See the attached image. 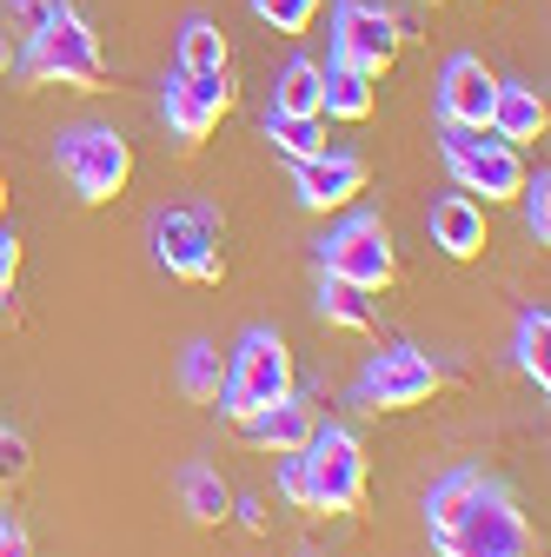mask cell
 I'll return each mask as SVG.
<instances>
[{
  "label": "cell",
  "mask_w": 551,
  "mask_h": 557,
  "mask_svg": "<svg viewBox=\"0 0 551 557\" xmlns=\"http://www.w3.org/2000/svg\"><path fill=\"white\" fill-rule=\"evenodd\" d=\"M272 113H313L326 120V66L319 60H286L272 81Z\"/></svg>",
  "instance_id": "obj_17"
},
{
  "label": "cell",
  "mask_w": 551,
  "mask_h": 557,
  "mask_svg": "<svg viewBox=\"0 0 551 557\" xmlns=\"http://www.w3.org/2000/svg\"><path fill=\"white\" fill-rule=\"evenodd\" d=\"M426 8H439V0H426Z\"/></svg>",
  "instance_id": "obj_36"
},
{
  "label": "cell",
  "mask_w": 551,
  "mask_h": 557,
  "mask_svg": "<svg viewBox=\"0 0 551 557\" xmlns=\"http://www.w3.org/2000/svg\"><path fill=\"white\" fill-rule=\"evenodd\" d=\"M372 87H379V81H366L359 66L332 60V66H326V113H332V120H366V113H372Z\"/></svg>",
  "instance_id": "obj_22"
},
{
  "label": "cell",
  "mask_w": 551,
  "mask_h": 557,
  "mask_svg": "<svg viewBox=\"0 0 551 557\" xmlns=\"http://www.w3.org/2000/svg\"><path fill=\"white\" fill-rule=\"evenodd\" d=\"M544 126H551L544 94H538V87H525V81H499L492 133H499V139H512V147H525V139H544Z\"/></svg>",
  "instance_id": "obj_16"
},
{
  "label": "cell",
  "mask_w": 551,
  "mask_h": 557,
  "mask_svg": "<svg viewBox=\"0 0 551 557\" xmlns=\"http://www.w3.org/2000/svg\"><path fill=\"white\" fill-rule=\"evenodd\" d=\"M293 193L306 213H339L366 193V160L359 153H313V160H293Z\"/></svg>",
  "instance_id": "obj_12"
},
{
  "label": "cell",
  "mask_w": 551,
  "mask_h": 557,
  "mask_svg": "<svg viewBox=\"0 0 551 557\" xmlns=\"http://www.w3.org/2000/svg\"><path fill=\"white\" fill-rule=\"evenodd\" d=\"M53 166L66 173V186H74L87 206H107V199L133 180V147H126L113 126L81 120V126H66V133L53 139Z\"/></svg>",
  "instance_id": "obj_4"
},
{
  "label": "cell",
  "mask_w": 551,
  "mask_h": 557,
  "mask_svg": "<svg viewBox=\"0 0 551 557\" xmlns=\"http://www.w3.org/2000/svg\"><path fill=\"white\" fill-rule=\"evenodd\" d=\"M286 392H293V352H286V338L272 332V325H253V332L233 345V359H226L220 411H226V418H246V411L286 398Z\"/></svg>",
  "instance_id": "obj_5"
},
{
  "label": "cell",
  "mask_w": 551,
  "mask_h": 557,
  "mask_svg": "<svg viewBox=\"0 0 551 557\" xmlns=\"http://www.w3.org/2000/svg\"><path fill=\"white\" fill-rule=\"evenodd\" d=\"M478 484H486V471H472V465H465V471H445L432 492H426V531H432V544L465 518V505L478 498Z\"/></svg>",
  "instance_id": "obj_18"
},
{
  "label": "cell",
  "mask_w": 551,
  "mask_h": 557,
  "mask_svg": "<svg viewBox=\"0 0 551 557\" xmlns=\"http://www.w3.org/2000/svg\"><path fill=\"white\" fill-rule=\"evenodd\" d=\"M399 21L385 8H372V0H339V14H332V60H346L359 66L366 81H379L385 66L399 60Z\"/></svg>",
  "instance_id": "obj_11"
},
{
  "label": "cell",
  "mask_w": 551,
  "mask_h": 557,
  "mask_svg": "<svg viewBox=\"0 0 551 557\" xmlns=\"http://www.w3.org/2000/svg\"><path fill=\"white\" fill-rule=\"evenodd\" d=\"M439 366L419 352V345H385V352H372V366L359 372V405L366 411H412L426 405L439 392Z\"/></svg>",
  "instance_id": "obj_10"
},
{
  "label": "cell",
  "mask_w": 551,
  "mask_h": 557,
  "mask_svg": "<svg viewBox=\"0 0 551 557\" xmlns=\"http://www.w3.org/2000/svg\"><path fill=\"white\" fill-rule=\"evenodd\" d=\"M445 173L478 199L486 193V206H499V199H518V186H525V166H518V147L512 139H499L492 126H445Z\"/></svg>",
  "instance_id": "obj_8"
},
{
  "label": "cell",
  "mask_w": 551,
  "mask_h": 557,
  "mask_svg": "<svg viewBox=\"0 0 551 557\" xmlns=\"http://www.w3.org/2000/svg\"><path fill=\"white\" fill-rule=\"evenodd\" d=\"M299 471H306V511L353 518L366 505V451L346 425H313V438L299 445Z\"/></svg>",
  "instance_id": "obj_2"
},
{
  "label": "cell",
  "mask_w": 551,
  "mask_h": 557,
  "mask_svg": "<svg viewBox=\"0 0 551 557\" xmlns=\"http://www.w3.org/2000/svg\"><path fill=\"white\" fill-rule=\"evenodd\" d=\"M27 471H34V451H27V438L0 425V505H8V498L21 492V484H27Z\"/></svg>",
  "instance_id": "obj_26"
},
{
  "label": "cell",
  "mask_w": 551,
  "mask_h": 557,
  "mask_svg": "<svg viewBox=\"0 0 551 557\" xmlns=\"http://www.w3.org/2000/svg\"><path fill=\"white\" fill-rule=\"evenodd\" d=\"M432 246L452 252V259H478L486 252V206L472 193H445L432 206Z\"/></svg>",
  "instance_id": "obj_15"
},
{
  "label": "cell",
  "mask_w": 551,
  "mask_h": 557,
  "mask_svg": "<svg viewBox=\"0 0 551 557\" xmlns=\"http://www.w3.org/2000/svg\"><path fill=\"white\" fill-rule=\"evenodd\" d=\"M14 286H21V239L0 233V299H8Z\"/></svg>",
  "instance_id": "obj_31"
},
{
  "label": "cell",
  "mask_w": 551,
  "mask_h": 557,
  "mask_svg": "<svg viewBox=\"0 0 551 557\" xmlns=\"http://www.w3.org/2000/svg\"><path fill=\"white\" fill-rule=\"evenodd\" d=\"M544 345H551V319H544V306H525V312H518V345H512V352H518V372H525L538 392H551V352H544Z\"/></svg>",
  "instance_id": "obj_21"
},
{
  "label": "cell",
  "mask_w": 551,
  "mask_h": 557,
  "mask_svg": "<svg viewBox=\"0 0 551 557\" xmlns=\"http://www.w3.org/2000/svg\"><path fill=\"white\" fill-rule=\"evenodd\" d=\"M220 385H226V359H220L206 338H193L186 352H180V392H186L193 405H220Z\"/></svg>",
  "instance_id": "obj_20"
},
{
  "label": "cell",
  "mask_w": 551,
  "mask_h": 557,
  "mask_svg": "<svg viewBox=\"0 0 551 557\" xmlns=\"http://www.w3.org/2000/svg\"><path fill=\"white\" fill-rule=\"evenodd\" d=\"M280 498L306 511V471H299V451H280Z\"/></svg>",
  "instance_id": "obj_30"
},
{
  "label": "cell",
  "mask_w": 551,
  "mask_h": 557,
  "mask_svg": "<svg viewBox=\"0 0 551 557\" xmlns=\"http://www.w3.org/2000/svg\"><path fill=\"white\" fill-rule=\"evenodd\" d=\"M253 14H259L272 34H306L313 14H319V0H253Z\"/></svg>",
  "instance_id": "obj_27"
},
{
  "label": "cell",
  "mask_w": 551,
  "mask_h": 557,
  "mask_svg": "<svg viewBox=\"0 0 551 557\" xmlns=\"http://www.w3.org/2000/svg\"><path fill=\"white\" fill-rule=\"evenodd\" d=\"M0 557H34V544H27V524H21V518H0Z\"/></svg>",
  "instance_id": "obj_32"
},
{
  "label": "cell",
  "mask_w": 551,
  "mask_h": 557,
  "mask_svg": "<svg viewBox=\"0 0 551 557\" xmlns=\"http://www.w3.org/2000/svg\"><path fill=\"white\" fill-rule=\"evenodd\" d=\"M0 220H8V180H0Z\"/></svg>",
  "instance_id": "obj_35"
},
{
  "label": "cell",
  "mask_w": 551,
  "mask_h": 557,
  "mask_svg": "<svg viewBox=\"0 0 551 557\" xmlns=\"http://www.w3.org/2000/svg\"><path fill=\"white\" fill-rule=\"evenodd\" d=\"M180 498H186V518L206 524V531L233 518V492L220 484V471H206V465H193V471L180 478Z\"/></svg>",
  "instance_id": "obj_19"
},
{
  "label": "cell",
  "mask_w": 551,
  "mask_h": 557,
  "mask_svg": "<svg viewBox=\"0 0 551 557\" xmlns=\"http://www.w3.org/2000/svg\"><path fill=\"white\" fill-rule=\"evenodd\" d=\"M319 319L339 332H372V293H353V286H339V278L319 272Z\"/></svg>",
  "instance_id": "obj_24"
},
{
  "label": "cell",
  "mask_w": 551,
  "mask_h": 557,
  "mask_svg": "<svg viewBox=\"0 0 551 557\" xmlns=\"http://www.w3.org/2000/svg\"><path fill=\"white\" fill-rule=\"evenodd\" d=\"M14 60H21V53H14V40L0 34V74H14Z\"/></svg>",
  "instance_id": "obj_34"
},
{
  "label": "cell",
  "mask_w": 551,
  "mask_h": 557,
  "mask_svg": "<svg viewBox=\"0 0 551 557\" xmlns=\"http://www.w3.org/2000/svg\"><path fill=\"white\" fill-rule=\"evenodd\" d=\"M180 66H226V34L206 14H186V27H180Z\"/></svg>",
  "instance_id": "obj_25"
},
{
  "label": "cell",
  "mask_w": 551,
  "mask_h": 557,
  "mask_svg": "<svg viewBox=\"0 0 551 557\" xmlns=\"http://www.w3.org/2000/svg\"><path fill=\"white\" fill-rule=\"evenodd\" d=\"M154 259L193 286H220L226 252H220V213L213 206H167L154 213Z\"/></svg>",
  "instance_id": "obj_7"
},
{
  "label": "cell",
  "mask_w": 551,
  "mask_h": 557,
  "mask_svg": "<svg viewBox=\"0 0 551 557\" xmlns=\"http://www.w3.org/2000/svg\"><path fill=\"white\" fill-rule=\"evenodd\" d=\"M53 8L60 0H8V21H14V34H34V27H47Z\"/></svg>",
  "instance_id": "obj_29"
},
{
  "label": "cell",
  "mask_w": 551,
  "mask_h": 557,
  "mask_svg": "<svg viewBox=\"0 0 551 557\" xmlns=\"http://www.w3.org/2000/svg\"><path fill=\"white\" fill-rule=\"evenodd\" d=\"M233 425H240V438L253 445V451H272V458H280V451H299L306 438H313V425H319V418H313V405L306 398H272V405H259V411H246V418H233Z\"/></svg>",
  "instance_id": "obj_14"
},
{
  "label": "cell",
  "mask_w": 551,
  "mask_h": 557,
  "mask_svg": "<svg viewBox=\"0 0 551 557\" xmlns=\"http://www.w3.org/2000/svg\"><path fill=\"white\" fill-rule=\"evenodd\" d=\"M14 66H21L34 87H81V94H94V87L107 81L100 40H94V27H87L74 8H66V0L47 14V27L27 34V53H21Z\"/></svg>",
  "instance_id": "obj_1"
},
{
  "label": "cell",
  "mask_w": 551,
  "mask_h": 557,
  "mask_svg": "<svg viewBox=\"0 0 551 557\" xmlns=\"http://www.w3.org/2000/svg\"><path fill=\"white\" fill-rule=\"evenodd\" d=\"M492 100H499L492 66L478 53H452L439 74V120L445 126H492Z\"/></svg>",
  "instance_id": "obj_13"
},
{
  "label": "cell",
  "mask_w": 551,
  "mask_h": 557,
  "mask_svg": "<svg viewBox=\"0 0 551 557\" xmlns=\"http://www.w3.org/2000/svg\"><path fill=\"white\" fill-rule=\"evenodd\" d=\"M439 550L445 557H538L525 511L512 505V492H505V484H492V478L478 484V498L465 505V518L439 537Z\"/></svg>",
  "instance_id": "obj_3"
},
{
  "label": "cell",
  "mask_w": 551,
  "mask_h": 557,
  "mask_svg": "<svg viewBox=\"0 0 551 557\" xmlns=\"http://www.w3.org/2000/svg\"><path fill=\"white\" fill-rule=\"evenodd\" d=\"M319 272L339 278L353 293H385L399 278V252H392V233L379 213H353L346 226H332L319 239Z\"/></svg>",
  "instance_id": "obj_6"
},
{
  "label": "cell",
  "mask_w": 551,
  "mask_h": 557,
  "mask_svg": "<svg viewBox=\"0 0 551 557\" xmlns=\"http://www.w3.org/2000/svg\"><path fill=\"white\" fill-rule=\"evenodd\" d=\"M233 511H240V524H246V531H266V505H259V498H240Z\"/></svg>",
  "instance_id": "obj_33"
},
{
  "label": "cell",
  "mask_w": 551,
  "mask_h": 557,
  "mask_svg": "<svg viewBox=\"0 0 551 557\" xmlns=\"http://www.w3.org/2000/svg\"><path fill=\"white\" fill-rule=\"evenodd\" d=\"M226 113H233V74L226 66H173V81L160 94V120L180 147H199Z\"/></svg>",
  "instance_id": "obj_9"
},
{
  "label": "cell",
  "mask_w": 551,
  "mask_h": 557,
  "mask_svg": "<svg viewBox=\"0 0 551 557\" xmlns=\"http://www.w3.org/2000/svg\"><path fill=\"white\" fill-rule=\"evenodd\" d=\"M518 199H525V226H531V239L544 246L551 239V173H525V186H518Z\"/></svg>",
  "instance_id": "obj_28"
},
{
  "label": "cell",
  "mask_w": 551,
  "mask_h": 557,
  "mask_svg": "<svg viewBox=\"0 0 551 557\" xmlns=\"http://www.w3.org/2000/svg\"><path fill=\"white\" fill-rule=\"evenodd\" d=\"M266 139L286 160H313V153H326V120H313V113H266Z\"/></svg>",
  "instance_id": "obj_23"
}]
</instances>
